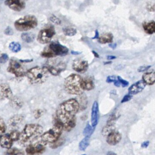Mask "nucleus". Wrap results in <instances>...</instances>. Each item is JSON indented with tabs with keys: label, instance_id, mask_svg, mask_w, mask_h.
<instances>
[{
	"label": "nucleus",
	"instance_id": "nucleus-1",
	"mask_svg": "<svg viewBox=\"0 0 155 155\" xmlns=\"http://www.w3.org/2000/svg\"><path fill=\"white\" fill-rule=\"evenodd\" d=\"M79 110V104L78 100L74 98L68 99L58 106L54 119L64 126L76 118V114Z\"/></svg>",
	"mask_w": 155,
	"mask_h": 155
},
{
	"label": "nucleus",
	"instance_id": "nucleus-2",
	"mask_svg": "<svg viewBox=\"0 0 155 155\" xmlns=\"http://www.w3.org/2000/svg\"><path fill=\"white\" fill-rule=\"evenodd\" d=\"M43 127L39 124H27L24 127L22 132H21L18 142L21 145L27 146L40 137L43 133Z\"/></svg>",
	"mask_w": 155,
	"mask_h": 155
},
{
	"label": "nucleus",
	"instance_id": "nucleus-3",
	"mask_svg": "<svg viewBox=\"0 0 155 155\" xmlns=\"http://www.w3.org/2000/svg\"><path fill=\"white\" fill-rule=\"evenodd\" d=\"M49 72L44 67H34L26 71L25 76L28 82L33 85H38L44 83L48 78Z\"/></svg>",
	"mask_w": 155,
	"mask_h": 155
},
{
	"label": "nucleus",
	"instance_id": "nucleus-4",
	"mask_svg": "<svg viewBox=\"0 0 155 155\" xmlns=\"http://www.w3.org/2000/svg\"><path fill=\"white\" fill-rule=\"evenodd\" d=\"M82 77L78 74H71L64 80V87L67 93L73 95H78L84 93V90L81 87Z\"/></svg>",
	"mask_w": 155,
	"mask_h": 155
},
{
	"label": "nucleus",
	"instance_id": "nucleus-5",
	"mask_svg": "<svg viewBox=\"0 0 155 155\" xmlns=\"http://www.w3.org/2000/svg\"><path fill=\"white\" fill-rule=\"evenodd\" d=\"M62 131V125L54 119L53 127L47 131L43 133L40 136V140L46 144L53 143L61 137Z\"/></svg>",
	"mask_w": 155,
	"mask_h": 155
},
{
	"label": "nucleus",
	"instance_id": "nucleus-6",
	"mask_svg": "<svg viewBox=\"0 0 155 155\" xmlns=\"http://www.w3.org/2000/svg\"><path fill=\"white\" fill-rule=\"evenodd\" d=\"M68 52V48L58 42H51L41 52V56L44 58H51L57 56H65Z\"/></svg>",
	"mask_w": 155,
	"mask_h": 155
},
{
	"label": "nucleus",
	"instance_id": "nucleus-7",
	"mask_svg": "<svg viewBox=\"0 0 155 155\" xmlns=\"http://www.w3.org/2000/svg\"><path fill=\"white\" fill-rule=\"evenodd\" d=\"M38 23V19L35 16L25 15L17 19L14 23V26L18 31H27L35 28Z\"/></svg>",
	"mask_w": 155,
	"mask_h": 155
},
{
	"label": "nucleus",
	"instance_id": "nucleus-8",
	"mask_svg": "<svg viewBox=\"0 0 155 155\" xmlns=\"http://www.w3.org/2000/svg\"><path fill=\"white\" fill-rule=\"evenodd\" d=\"M55 34L54 27L53 25H48L39 31L37 36V40L41 44H46L51 41Z\"/></svg>",
	"mask_w": 155,
	"mask_h": 155
},
{
	"label": "nucleus",
	"instance_id": "nucleus-9",
	"mask_svg": "<svg viewBox=\"0 0 155 155\" xmlns=\"http://www.w3.org/2000/svg\"><path fill=\"white\" fill-rule=\"evenodd\" d=\"M45 67L49 73L53 76H58L66 68V64L61 61L51 59L47 61Z\"/></svg>",
	"mask_w": 155,
	"mask_h": 155
},
{
	"label": "nucleus",
	"instance_id": "nucleus-10",
	"mask_svg": "<svg viewBox=\"0 0 155 155\" xmlns=\"http://www.w3.org/2000/svg\"><path fill=\"white\" fill-rule=\"evenodd\" d=\"M7 70L8 72L14 74L16 78L23 77L26 73L21 61H19L15 59H11L10 60Z\"/></svg>",
	"mask_w": 155,
	"mask_h": 155
},
{
	"label": "nucleus",
	"instance_id": "nucleus-11",
	"mask_svg": "<svg viewBox=\"0 0 155 155\" xmlns=\"http://www.w3.org/2000/svg\"><path fill=\"white\" fill-rule=\"evenodd\" d=\"M47 144L42 140L37 142H32L25 148V152L28 154H41L45 150V145Z\"/></svg>",
	"mask_w": 155,
	"mask_h": 155
},
{
	"label": "nucleus",
	"instance_id": "nucleus-12",
	"mask_svg": "<svg viewBox=\"0 0 155 155\" xmlns=\"http://www.w3.org/2000/svg\"><path fill=\"white\" fill-rule=\"evenodd\" d=\"M4 4L11 10L15 12H21L25 7V0H5Z\"/></svg>",
	"mask_w": 155,
	"mask_h": 155
},
{
	"label": "nucleus",
	"instance_id": "nucleus-13",
	"mask_svg": "<svg viewBox=\"0 0 155 155\" xmlns=\"http://www.w3.org/2000/svg\"><path fill=\"white\" fill-rule=\"evenodd\" d=\"M13 97L12 90L6 83L0 84V101L10 99Z\"/></svg>",
	"mask_w": 155,
	"mask_h": 155
},
{
	"label": "nucleus",
	"instance_id": "nucleus-14",
	"mask_svg": "<svg viewBox=\"0 0 155 155\" xmlns=\"http://www.w3.org/2000/svg\"><path fill=\"white\" fill-rule=\"evenodd\" d=\"M88 67V62L82 59H75L72 64V68L78 73H85Z\"/></svg>",
	"mask_w": 155,
	"mask_h": 155
},
{
	"label": "nucleus",
	"instance_id": "nucleus-15",
	"mask_svg": "<svg viewBox=\"0 0 155 155\" xmlns=\"http://www.w3.org/2000/svg\"><path fill=\"white\" fill-rule=\"evenodd\" d=\"M99 117V113L98 103L97 101H94L91 107V125L94 128L98 123Z\"/></svg>",
	"mask_w": 155,
	"mask_h": 155
},
{
	"label": "nucleus",
	"instance_id": "nucleus-16",
	"mask_svg": "<svg viewBox=\"0 0 155 155\" xmlns=\"http://www.w3.org/2000/svg\"><path fill=\"white\" fill-rule=\"evenodd\" d=\"M146 84L143 80H140L133 84L128 88V93L130 94H136L141 92L145 87Z\"/></svg>",
	"mask_w": 155,
	"mask_h": 155
},
{
	"label": "nucleus",
	"instance_id": "nucleus-17",
	"mask_svg": "<svg viewBox=\"0 0 155 155\" xmlns=\"http://www.w3.org/2000/svg\"><path fill=\"white\" fill-rule=\"evenodd\" d=\"M13 140L9 134H2L0 135V146L5 149L12 148Z\"/></svg>",
	"mask_w": 155,
	"mask_h": 155
},
{
	"label": "nucleus",
	"instance_id": "nucleus-18",
	"mask_svg": "<svg viewBox=\"0 0 155 155\" xmlns=\"http://www.w3.org/2000/svg\"><path fill=\"white\" fill-rule=\"evenodd\" d=\"M122 139L121 134L116 131L110 133L107 137V142L111 145H115L118 143Z\"/></svg>",
	"mask_w": 155,
	"mask_h": 155
},
{
	"label": "nucleus",
	"instance_id": "nucleus-19",
	"mask_svg": "<svg viewBox=\"0 0 155 155\" xmlns=\"http://www.w3.org/2000/svg\"><path fill=\"white\" fill-rule=\"evenodd\" d=\"M24 120V116L21 114H16L12 116L7 122V125L10 128L18 127Z\"/></svg>",
	"mask_w": 155,
	"mask_h": 155
},
{
	"label": "nucleus",
	"instance_id": "nucleus-20",
	"mask_svg": "<svg viewBox=\"0 0 155 155\" xmlns=\"http://www.w3.org/2000/svg\"><path fill=\"white\" fill-rule=\"evenodd\" d=\"M142 80L147 85H153L155 83V71L150 70L145 73L142 76Z\"/></svg>",
	"mask_w": 155,
	"mask_h": 155
},
{
	"label": "nucleus",
	"instance_id": "nucleus-21",
	"mask_svg": "<svg viewBox=\"0 0 155 155\" xmlns=\"http://www.w3.org/2000/svg\"><path fill=\"white\" fill-rule=\"evenodd\" d=\"M81 87L84 90H91L94 88V84L93 80L88 77L82 78Z\"/></svg>",
	"mask_w": 155,
	"mask_h": 155
},
{
	"label": "nucleus",
	"instance_id": "nucleus-22",
	"mask_svg": "<svg viewBox=\"0 0 155 155\" xmlns=\"http://www.w3.org/2000/svg\"><path fill=\"white\" fill-rule=\"evenodd\" d=\"M24 104L22 99L18 96H13L10 99V105L15 109L18 110L22 107Z\"/></svg>",
	"mask_w": 155,
	"mask_h": 155
},
{
	"label": "nucleus",
	"instance_id": "nucleus-23",
	"mask_svg": "<svg viewBox=\"0 0 155 155\" xmlns=\"http://www.w3.org/2000/svg\"><path fill=\"white\" fill-rule=\"evenodd\" d=\"M145 31L150 35L155 33V22L153 21H146L142 24Z\"/></svg>",
	"mask_w": 155,
	"mask_h": 155
},
{
	"label": "nucleus",
	"instance_id": "nucleus-24",
	"mask_svg": "<svg viewBox=\"0 0 155 155\" xmlns=\"http://www.w3.org/2000/svg\"><path fill=\"white\" fill-rule=\"evenodd\" d=\"M113 36L111 33H104L101 36L98 38V42L101 44H106V43H111L113 41Z\"/></svg>",
	"mask_w": 155,
	"mask_h": 155
},
{
	"label": "nucleus",
	"instance_id": "nucleus-25",
	"mask_svg": "<svg viewBox=\"0 0 155 155\" xmlns=\"http://www.w3.org/2000/svg\"><path fill=\"white\" fill-rule=\"evenodd\" d=\"M21 38L25 42L30 43L31 42L34 41L35 39V35L31 33H28V32H24L22 33L21 35Z\"/></svg>",
	"mask_w": 155,
	"mask_h": 155
},
{
	"label": "nucleus",
	"instance_id": "nucleus-26",
	"mask_svg": "<svg viewBox=\"0 0 155 155\" xmlns=\"http://www.w3.org/2000/svg\"><path fill=\"white\" fill-rule=\"evenodd\" d=\"M79 100H78L79 104V110H84L86 108L87 105V97L84 93L79 95Z\"/></svg>",
	"mask_w": 155,
	"mask_h": 155
},
{
	"label": "nucleus",
	"instance_id": "nucleus-27",
	"mask_svg": "<svg viewBox=\"0 0 155 155\" xmlns=\"http://www.w3.org/2000/svg\"><path fill=\"white\" fill-rule=\"evenodd\" d=\"M90 143V137L85 136L79 143V148L81 151H85Z\"/></svg>",
	"mask_w": 155,
	"mask_h": 155
},
{
	"label": "nucleus",
	"instance_id": "nucleus-28",
	"mask_svg": "<svg viewBox=\"0 0 155 155\" xmlns=\"http://www.w3.org/2000/svg\"><path fill=\"white\" fill-rule=\"evenodd\" d=\"M62 31H63L64 34L67 36H73L77 33L76 29L75 28L71 27H64L62 29Z\"/></svg>",
	"mask_w": 155,
	"mask_h": 155
},
{
	"label": "nucleus",
	"instance_id": "nucleus-29",
	"mask_svg": "<svg viewBox=\"0 0 155 155\" xmlns=\"http://www.w3.org/2000/svg\"><path fill=\"white\" fill-rule=\"evenodd\" d=\"M115 130L114 125H108L107 124L102 130V134L104 136H107L110 133Z\"/></svg>",
	"mask_w": 155,
	"mask_h": 155
},
{
	"label": "nucleus",
	"instance_id": "nucleus-30",
	"mask_svg": "<svg viewBox=\"0 0 155 155\" xmlns=\"http://www.w3.org/2000/svg\"><path fill=\"white\" fill-rule=\"evenodd\" d=\"M9 49L13 53H17L21 49V44L18 42H12L9 44Z\"/></svg>",
	"mask_w": 155,
	"mask_h": 155
},
{
	"label": "nucleus",
	"instance_id": "nucleus-31",
	"mask_svg": "<svg viewBox=\"0 0 155 155\" xmlns=\"http://www.w3.org/2000/svg\"><path fill=\"white\" fill-rule=\"evenodd\" d=\"M94 130V127H93L92 125H90L88 123L86 125L85 127L84 128L83 130V135L84 136H88L90 137V136L93 134Z\"/></svg>",
	"mask_w": 155,
	"mask_h": 155
},
{
	"label": "nucleus",
	"instance_id": "nucleus-32",
	"mask_svg": "<svg viewBox=\"0 0 155 155\" xmlns=\"http://www.w3.org/2000/svg\"><path fill=\"white\" fill-rule=\"evenodd\" d=\"M76 119H74L73 120H71L67 124L63 126V130L66 131H70L75 126H76Z\"/></svg>",
	"mask_w": 155,
	"mask_h": 155
},
{
	"label": "nucleus",
	"instance_id": "nucleus-33",
	"mask_svg": "<svg viewBox=\"0 0 155 155\" xmlns=\"http://www.w3.org/2000/svg\"><path fill=\"white\" fill-rule=\"evenodd\" d=\"M65 142V140L64 138H59V139H58L56 141H55L53 143H51L50 144V147L53 148V149H55L58 148L59 147L62 146Z\"/></svg>",
	"mask_w": 155,
	"mask_h": 155
},
{
	"label": "nucleus",
	"instance_id": "nucleus-34",
	"mask_svg": "<svg viewBox=\"0 0 155 155\" xmlns=\"http://www.w3.org/2000/svg\"><path fill=\"white\" fill-rule=\"evenodd\" d=\"M119 117V114H117V113H114L108 118V119L107 120V124H108V125H114L115 121L118 119Z\"/></svg>",
	"mask_w": 155,
	"mask_h": 155
},
{
	"label": "nucleus",
	"instance_id": "nucleus-35",
	"mask_svg": "<svg viewBox=\"0 0 155 155\" xmlns=\"http://www.w3.org/2000/svg\"><path fill=\"white\" fill-rule=\"evenodd\" d=\"M20 134L21 133L19 131H18V130H12L10 133V136L11 137V138L12 139V140L15 142V141H18L19 137H20Z\"/></svg>",
	"mask_w": 155,
	"mask_h": 155
},
{
	"label": "nucleus",
	"instance_id": "nucleus-36",
	"mask_svg": "<svg viewBox=\"0 0 155 155\" xmlns=\"http://www.w3.org/2000/svg\"><path fill=\"white\" fill-rule=\"evenodd\" d=\"M6 154H24V153L19 150V149H18V148H9V149H7V151L6 152Z\"/></svg>",
	"mask_w": 155,
	"mask_h": 155
},
{
	"label": "nucleus",
	"instance_id": "nucleus-37",
	"mask_svg": "<svg viewBox=\"0 0 155 155\" xmlns=\"http://www.w3.org/2000/svg\"><path fill=\"white\" fill-rule=\"evenodd\" d=\"M7 130V125L4 119L0 117V135L4 134Z\"/></svg>",
	"mask_w": 155,
	"mask_h": 155
},
{
	"label": "nucleus",
	"instance_id": "nucleus-38",
	"mask_svg": "<svg viewBox=\"0 0 155 155\" xmlns=\"http://www.w3.org/2000/svg\"><path fill=\"white\" fill-rule=\"evenodd\" d=\"M50 20L54 24H56V25H59L61 23V21L58 18L56 17V16L54 15H51L50 17Z\"/></svg>",
	"mask_w": 155,
	"mask_h": 155
},
{
	"label": "nucleus",
	"instance_id": "nucleus-39",
	"mask_svg": "<svg viewBox=\"0 0 155 155\" xmlns=\"http://www.w3.org/2000/svg\"><path fill=\"white\" fill-rule=\"evenodd\" d=\"M8 59V56L4 53H0V63H5L6 62Z\"/></svg>",
	"mask_w": 155,
	"mask_h": 155
},
{
	"label": "nucleus",
	"instance_id": "nucleus-40",
	"mask_svg": "<svg viewBox=\"0 0 155 155\" xmlns=\"http://www.w3.org/2000/svg\"><path fill=\"white\" fill-rule=\"evenodd\" d=\"M44 114V111L42 110H41V109H38V110H36L34 111L33 113V115H34V117L36 118V119H38L40 117H41L42 116V114Z\"/></svg>",
	"mask_w": 155,
	"mask_h": 155
},
{
	"label": "nucleus",
	"instance_id": "nucleus-41",
	"mask_svg": "<svg viewBox=\"0 0 155 155\" xmlns=\"http://www.w3.org/2000/svg\"><path fill=\"white\" fill-rule=\"evenodd\" d=\"M117 78L118 81L120 82V84H121V85H122V87H127V86L128 85L129 82H128L127 81L123 79H122V78H120V76H117Z\"/></svg>",
	"mask_w": 155,
	"mask_h": 155
},
{
	"label": "nucleus",
	"instance_id": "nucleus-42",
	"mask_svg": "<svg viewBox=\"0 0 155 155\" xmlns=\"http://www.w3.org/2000/svg\"><path fill=\"white\" fill-rule=\"evenodd\" d=\"M4 33L6 35H12L13 34V29L10 27H7L5 30H4Z\"/></svg>",
	"mask_w": 155,
	"mask_h": 155
},
{
	"label": "nucleus",
	"instance_id": "nucleus-43",
	"mask_svg": "<svg viewBox=\"0 0 155 155\" xmlns=\"http://www.w3.org/2000/svg\"><path fill=\"white\" fill-rule=\"evenodd\" d=\"M132 98V96L131 94H128L127 95H125L123 97V99H122L121 101V103H124V102H128L130 100H131V99Z\"/></svg>",
	"mask_w": 155,
	"mask_h": 155
},
{
	"label": "nucleus",
	"instance_id": "nucleus-44",
	"mask_svg": "<svg viewBox=\"0 0 155 155\" xmlns=\"http://www.w3.org/2000/svg\"><path fill=\"white\" fill-rule=\"evenodd\" d=\"M117 78H116V76L113 75V76H109L107 78V79H106V82H108V83H110V82H114L116 79Z\"/></svg>",
	"mask_w": 155,
	"mask_h": 155
},
{
	"label": "nucleus",
	"instance_id": "nucleus-45",
	"mask_svg": "<svg viewBox=\"0 0 155 155\" xmlns=\"http://www.w3.org/2000/svg\"><path fill=\"white\" fill-rule=\"evenodd\" d=\"M150 67H151V65H147V66L143 65V66H141V67H140L138 68L137 71H138L139 72H143V71H145L149 69Z\"/></svg>",
	"mask_w": 155,
	"mask_h": 155
},
{
	"label": "nucleus",
	"instance_id": "nucleus-46",
	"mask_svg": "<svg viewBox=\"0 0 155 155\" xmlns=\"http://www.w3.org/2000/svg\"><path fill=\"white\" fill-rule=\"evenodd\" d=\"M149 143H150V142H149L148 140H147V141L143 142L142 143L141 146H142V147H143V148H147V147L148 146Z\"/></svg>",
	"mask_w": 155,
	"mask_h": 155
},
{
	"label": "nucleus",
	"instance_id": "nucleus-47",
	"mask_svg": "<svg viewBox=\"0 0 155 155\" xmlns=\"http://www.w3.org/2000/svg\"><path fill=\"white\" fill-rule=\"evenodd\" d=\"M147 9L149 11H154L155 10V5H154L153 6H152L151 5H147Z\"/></svg>",
	"mask_w": 155,
	"mask_h": 155
},
{
	"label": "nucleus",
	"instance_id": "nucleus-48",
	"mask_svg": "<svg viewBox=\"0 0 155 155\" xmlns=\"http://www.w3.org/2000/svg\"><path fill=\"white\" fill-rule=\"evenodd\" d=\"M114 85L115 86H116V87H120V82L117 80H116L114 82Z\"/></svg>",
	"mask_w": 155,
	"mask_h": 155
},
{
	"label": "nucleus",
	"instance_id": "nucleus-49",
	"mask_svg": "<svg viewBox=\"0 0 155 155\" xmlns=\"http://www.w3.org/2000/svg\"><path fill=\"white\" fill-rule=\"evenodd\" d=\"M99 37V33H98V31L96 30L95 31V36L93 38V39H98Z\"/></svg>",
	"mask_w": 155,
	"mask_h": 155
},
{
	"label": "nucleus",
	"instance_id": "nucleus-50",
	"mask_svg": "<svg viewBox=\"0 0 155 155\" xmlns=\"http://www.w3.org/2000/svg\"><path fill=\"white\" fill-rule=\"evenodd\" d=\"M116 45H117V44H111V43L109 44V47H111V48H113V49H114V48H116Z\"/></svg>",
	"mask_w": 155,
	"mask_h": 155
},
{
	"label": "nucleus",
	"instance_id": "nucleus-51",
	"mask_svg": "<svg viewBox=\"0 0 155 155\" xmlns=\"http://www.w3.org/2000/svg\"><path fill=\"white\" fill-rule=\"evenodd\" d=\"M116 57L114 56H111V55H109V56H107V59L108 60H112V59H116Z\"/></svg>",
	"mask_w": 155,
	"mask_h": 155
},
{
	"label": "nucleus",
	"instance_id": "nucleus-52",
	"mask_svg": "<svg viewBox=\"0 0 155 155\" xmlns=\"http://www.w3.org/2000/svg\"><path fill=\"white\" fill-rule=\"evenodd\" d=\"M92 53H93L94 56L96 58H99V54H97V53H96V51H92Z\"/></svg>",
	"mask_w": 155,
	"mask_h": 155
},
{
	"label": "nucleus",
	"instance_id": "nucleus-53",
	"mask_svg": "<svg viewBox=\"0 0 155 155\" xmlns=\"http://www.w3.org/2000/svg\"><path fill=\"white\" fill-rule=\"evenodd\" d=\"M71 54H80V52H78V51H71Z\"/></svg>",
	"mask_w": 155,
	"mask_h": 155
},
{
	"label": "nucleus",
	"instance_id": "nucleus-54",
	"mask_svg": "<svg viewBox=\"0 0 155 155\" xmlns=\"http://www.w3.org/2000/svg\"><path fill=\"white\" fill-rule=\"evenodd\" d=\"M107 154H114V155H116V153H113V152H111V151H108L107 153Z\"/></svg>",
	"mask_w": 155,
	"mask_h": 155
},
{
	"label": "nucleus",
	"instance_id": "nucleus-55",
	"mask_svg": "<svg viewBox=\"0 0 155 155\" xmlns=\"http://www.w3.org/2000/svg\"><path fill=\"white\" fill-rule=\"evenodd\" d=\"M111 62H104V64H111Z\"/></svg>",
	"mask_w": 155,
	"mask_h": 155
}]
</instances>
